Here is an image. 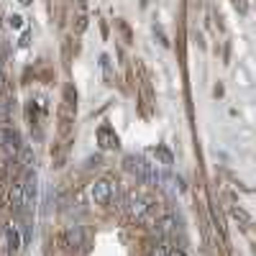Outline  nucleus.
<instances>
[{"instance_id": "obj_9", "label": "nucleus", "mask_w": 256, "mask_h": 256, "mask_svg": "<svg viewBox=\"0 0 256 256\" xmlns=\"http://www.w3.org/2000/svg\"><path fill=\"white\" fill-rule=\"evenodd\" d=\"M233 218H236V220H241V223H244V226H246V228H248V226H251V218H248V216H246V212H244V210H241V208H236V210H233Z\"/></svg>"}, {"instance_id": "obj_13", "label": "nucleus", "mask_w": 256, "mask_h": 256, "mask_svg": "<svg viewBox=\"0 0 256 256\" xmlns=\"http://www.w3.org/2000/svg\"><path fill=\"white\" fill-rule=\"evenodd\" d=\"M6 116H8V102L0 100V118H6Z\"/></svg>"}, {"instance_id": "obj_15", "label": "nucleus", "mask_w": 256, "mask_h": 256, "mask_svg": "<svg viewBox=\"0 0 256 256\" xmlns=\"http://www.w3.org/2000/svg\"><path fill=\"white\" fill-rule=\"evenodd\" d=\"M0 67H3V62H0Z\"/></svg>"}, {"instance_id": "obj_7", "label": "nucleus", "mask_w": 256, "mask_h": 256, "mask_svg": "<svg viewBox=\"0 0 256 256\" xmlns=\"http://www.w3.org/2000/svg\"><path fill=\"white\" fill-rule=\"evenodd\" d=\"M156 230L162 233V236H169V233L177 230V218L174 216H164L159 223H156Z\"/></svg>"}, {"instance_id": "obj_14", "label": "nucleus", "mask_w": 256, "mask_h": 256, "mask_svg": "<svg viewBox=\"0 0 256 256\" xmlns=\"http://www.w3.org/2000/svg\"><path fill=\"white\" fill-rule=\"evenodd\" d=\"M20 3H24V6H28V3H31V0H20Z\"/></svg>"}, {"instance_id": "obj_11", "label": "nucleus", "mask_w": 256, "mask_h": 256, "mask_svg": "<svg viewBox=\"0 0 256 256\" xmlns=\"http://www.w3.org/2000/svg\"><path fill=\"white\" fill-rule=\"evenodd\" d=\"M8 24H10L13 28H20V24H24V18H20V16H10V18H8Z\"/></svg>"}, {"instance_id": "obj_5", "label": "nucleus", "mask_w": 256, "mask_h": 256, "mask_svg": "<svg viewBox=\"0 0 256 256\" xmlns=\"http://www.w3.org/2000/svg\"><path fill=\"white\" fill-rule=\"evenodd\" d=\"M64 241H67L70 248H82V246H84V233H82V228H80V226L67 228V233H64Z\"/></svg>"}, {"instance_id": "obj_12", "label": "nucleus", "mask_w": 256, "mask_h": 256, "mask_svg": "<svg viewBox=\"0 0 256 256\" xmlns=\"http://www.w3.org/2000/svg\"><path fill=\"white\" fill-rule=\"evenodd\" d=\"M166 256H187L182 248H166Z\"/></svg>"}, {"instance_id": "obj_1", "label": "nucleus", "mask_w": 256, "mask_h": 256, "mask_svg": "<svg viewBox=\"0 0 256 256\" xmlns=\"http://www.w3.org/2000/svg\"><path fill=\"white\" fill-rule=\"evenodd\" d=\"M36 195H38V177H36V172H28L26 180H24V184H20V198H24V205L28 210H34Z\"/></svg>"}, {"instance_id": "obj_2", "label": "nucleus", "mask_w": 256, "mask_h": 256, "mask_svg": "<svg viewBox=\"0 0 256 256\" xmlns=\"http://www.w3.org/2000/svg\"><path fill=\"white\" fill-rule=\"evenodd\" d=\"M113 184L108 182V180H98L95 184H92V200L98 202V205H108L110 200H113Z\"/></svg>"}, {"instance_id": "obj_6", "label": "nucleus", "mask_w": 256, "mask_h": 256, "mask_svg": "<svg viewBox=\"0 0 256 256\" xmlns=\"http://www.w3.org/2000/svg\"><path fill=\"white\" fill-rule=\"evenodd\" d=\"M128 205H131L128 210H131V216H134L136 220H146V216H148V202H146V200H141V198H134V200L128 202Z\"/></svg>"}, {"instance_id": "obj_3", "label": "nucleus", "mask_w": 256, "mask_h": 256, "mask_svg": "<svg viewBox=\"0 0 256 256\" xmlns=\"http://www.w3.org/2000/svg\"><path fill=\"white\" fill-rule=\"evenodd\" d=\"M0 146L6 148L8 156H16L20 152V136L16 131H10V128H6V131H0Z\"/></svg>"}, {"instance_id": "obj_8", "label": "nucleus", "mask_w": 256, "mask_h": 256, "mask_svg": "<svg viewBox=\"0 0 256 256\" xmlns=\"http://www.w3.org/2000/svg\"><path fill=\"white\" fill-rule=\"evenodd\" d=\"M8 248H13V251H18L20 248V233H18V228H8Z\"/></svg>"}, {"instance_id": "obj_10", "label": "nucleus", "mask_w": 256, "mask_h": 256, "mask_svg": "<svg viewBox=\"0 0 256 256\" xmlns=\"http://www.w3.org/2000/svg\"><path fill=\"white\" fill-rule=\"evenodd\" d=\"M148 256H166V248L164 246H152V248H148Z\"/></svg>"}, {"instance_id": "obj_4", "label": "nucleus", "mask_w": 256, "mask_h": 256, "mask_svg": "<svg viewBox=\"0 0 256 256\" xmlns=\"http://www.w3.org/2000/svg\"><path fill=\"white\" fill-rule=\"evenodd\" d=\"M98 144L102 148H118V136L110 126H100L98 128Z\"/></svg>"}]
</instances>
